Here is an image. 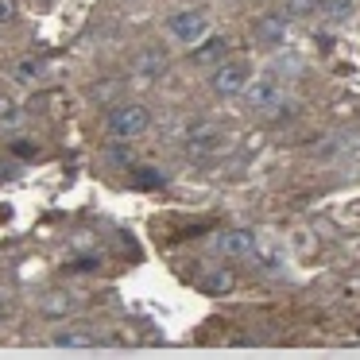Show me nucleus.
Instances as JSON below:
<instances>
[{
  "label": "nucleus",
  "instance_id": "1",
  "mask_svg": "<svg viewBox=\"0 0 360 360\" xmlns=\"http://www.w3.org/2000/svg\"><path fill=\"white\" fill-rule=\"evenodd\" d=\"M148 124H151L148 105H136V101L112 105L109 117H105V128H109L112 140H136L140 132H148Z\"/></svg>",
  "mask_w": 360,
  "mask_h": 360
},
{
  "label": "nucleus",
  "instance_id": "2",
  "mask_svg": "<svg viewBox=\"0 0 360 360\" xmlns=\"http://www.w3.org/2000/svg\"><path fill=\"white\" fill-rule=\"evenodd\" d=\"M252 82V63L248 58H221L217 63V70H213V78H210V86H213V94H221V97H233V94H244V86Z\"/></svg>",
  "mask_w": 360,
  "mask_h": 360
},
{
  "label": "nucleus",
  "instance_id": "3",
  "mask_svg": "<svg viewBox=\"0 0 360 360\" xmlns=\"http://www.w3.org/2000/svg\"><path fill=\"white\" fill-rule=\"evenodd\" d=\"M171 35L179 43H198L205 35V27H210V16H205L202 8H182V12H174L171 16Z\"/></svg>",
  "mask_w": 360,
  "mask_h": 360
},
{
  "label": "nucleus",
  "instance_id": "4",
  "mask_svg": "<svg viewBox=\"0 0 360 360\" xmlns=\"http://www.w3.org/2000/svg\"><path fill=\"white\" fill-rule=\"evenodd\" d=\"M221 140H225V132H221L213 120H198V124H190V132H186V148L194 151V155H210V151H217Z\"/></svg>",
  "mask_w": 360,
  "mask_h": 360
},
{
  "label": "nucleus",
  "instance_id": "5",
  "mask_svg": "<svg viewBox=\"0 0 360 360\" xmlns=\"http://www.w3.org/2000/svg\"><path fill=\"white\" fill-rule=\"evenodd\" d=\"M167 74V51L163 47H143L140 58H136V78L143 82V86H151V82H159Z\"/></svg>",
  "mask_w": 360,
  "mask_h": 360
},
{
  "label": "nucleus",
  "instance_id": "6",
  "mask_svg": "<svg viewBox=\"0 0 360 360\" xmlns=\"http://www.w3.org/2000/svg\"><path fill=\"white\" fill-rule=\"evenodd\" d=\"M217 252L221 256H252V248H256V236L248 233V229H225V233H217Z\"/></svg>",
  "mask_w": 360,
  "mask_h": 360
},
{
  "label": "nucleus",
  "instance_id": "7",
  "mask_svg": "<svg viewBox=\"0 0 360 360\" xmlns=\"http://www.w3.org/2000/svg\"><path fill=\"white\" fill-rule=\"evenodd\" d=\"M244 94H248V105L252 109H275L279 105V82L275 78H252L248 86H244Z\"/></svg>",
  "mask_w": 360,
  "mask_h": 360
},
{
  "label": "nucleus",
  "instance_id": "8",
  "mask_svg": "<svg viewBox=\"0 0 360 360\" xmlns=\"http://www.w3.org/2000/svg\"><path fill=\"white\" fill-rule=\"evenodd\" d=\"M256 39L264 43V47H279V43L287 39V20H283V16H259Z\"/></svg>",
  "mask_w": 360,
  "mask_h": 360
},
{
  "label": "nucleus",
  "instance_id": "9",
  "mask_svg": "<svg viewBox=\"0 0 360 360\" xmlns=\"http://www.w3.org/2000/svg\"><path fill=\"white\" fill-rule=\"evenodd\" d=\"M51 345H55V349H94L97 337L89 333V329H58V333L51 337Z\"/></svg>",
  "mask_w": 360,
  "mask_h": 360
},
{
  "label": "nucleus",
  "instance_id": "10",
  "mask_svg": "<svg viewBox=\"0 0 360 360\" xmlns=\"http://www.w3.org/2000/svg\"><path fill=\"white\" fill-rule=\"evenodd\" d=\"M225 51H229V43L221 39V35H213V39H205L190 58H194V66H213V63H221V58H225Z\"/></svg>",
  "mask_w": 360,
  "mask_h": 360
},
{
  "label": "nucleus",
  "instance_id": "11",
  "mask_svg": "<svg viewBox=\"0 0 360 360\" xmlns=\"http://www.w3.org/2000/svg\"><path fill=\"white\" fill-rule=\"evenodd\" d=\"M236 287V275L233 271H213L202 279V295H225V290Z\"/></svg>",
  "mask_w": 360,
  "mask_h": 360
},
{
  "label": "nucleus",
  "instance_id": "12",
  "mask_svg": "<svg viewBox=\"0 0 360 360\" xmlns=\"http://www.w3.org/2000/svg\"><path fill=\"white\" fill-rule=\"evenodd\" d=\"M70 310H74V298L63 295V290H51V295L43 298V314H47V318H63V314H70Z\"/></svg>",
  "mask_w": 360,
  "mask_h": 360
},
{
  "label": "nucleus",
  "instance_id": "13",
  "mask_svg": "<svg viewBox=\"0 0 360 360\" xmlns=\"http://www.w3.org/2000/svg\"><path fill=\"white\" fill-rule=\"evenodd\" d=\"M326 16L329 24H345L352 16V0H326Z\"/></svg>",
  "mask_w": 360,
  "mask_h": 360
},
{
  "label": "nucleus",
  "instance_id": "14",
  "mask_svg": "<svg viewBox=\"0 0 360 360\" xmlns=\"http://www.w3.org/2000/svg\"><path fill=\"white\" fill-rule=\"evenodd\" d=\"M318 4L321 0H287V16H314V12H318Z\"/></svg>",
  "mask_w": 360,
  "mask_h": 360
},
{
  "label": "nucleus",
  "instance_id": "15",
  "mask_svg": "<svg viewBox=\"0 0 360 360\" xmlns=\"http://www.w3.org/2000/svg\"><path fill=\"white\" fill-rule=\"evenodd\" d=\"M16 74H20V82H35V74H43V63H35V58H24Z\"/></svg>",
  "mask_w": 360,
  "mask_h": 360
},
{
  "label": "nucleus",
  "instance_id": "16",
  "mask_svg": "<svg viewBox=\"0 0 360 360\" xmlns=\"http://www.w3.org/2000/svg\"><path fill=\"white\" fill-rule=\"evenodd\" d=\"M16 20V0H0V24H12Z\"/></svg>",
  "mask_w": 360,
  "mask_h": 360
},
{
  "label": "nucleus",
  "instance_id": "17",
  "mask_svg": "<svg viewBox=\"0 0 360 360\" xmlns=\"http://www.w3.org/2000/svg\"><path fill=\"white\" fill-rule=\"evenodd\" d=\"M12 117H16V105L8 97H0V120H12Z\"/></svg>",
  "mask_w": 360,
  "mask_h": 360
},
{
  "label": "nucleus",
  "instance_id": "18",
  "mask_svg": "<svg viewBox=\"0 0 360 360\" xmlns=\"http://www.w3.org/2000/svg\"><path fill=\"white\" fill-rule=\"evenodd\" d=\"M112 159H120V163H132V151H124V148H112Z\"/></svg>",
  "mask_w": 360,
  "mask_h": 360
},
{
  "label": "nucleus",
  "instance_id": "19",
  "mask_svg": "<svg viewBox=\"0 0 360 360\" xmlns=\"http://www.w3.org/2000/svg\"><path fill=\"white\" fill-rule=\"evenodd\" d=\"M8 318V302H4V298H0V321Z\"/></svg>",
  "mask_w": 360,
  "mask_h": 360
}]
</instances>
